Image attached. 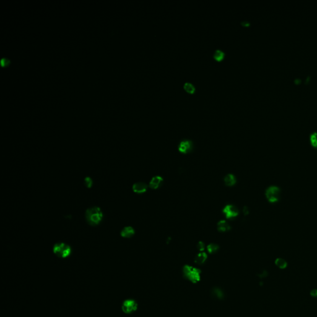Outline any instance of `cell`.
Wrapping results in <instances>:
<instances>
[{"instance_id":"13","label":"cell","mask_w":317,"mask_h":317,"mask_svg":"<svg viewBox=\"0 0 317 317\" xmlns=\"http://www.w3.org/2000/svg\"><path fill=\"white\" fill-rule=\"evenodd\" d=\"M224 183L227 186H232L234 185L236 182V177L231 174H227L224 177Z\"/></svg>"},{"instance_id":"1","label":"cell","mask_w":317,"mask_h":317,"mask_svg":"<svg viewBox=\"0 0 317 317\" xmlns=\"http://www.w3.org/2000/svg\"><path fill=\"white\" fill-rule=\"evenodd\" d=\"M85 217L89 225L94 226L100 223L103 219V213L100 208L94 206L86 210Z\"/></svg>"},{"instance_id":"16","label":"cell","mask_w":317,"mask_h":317,"mask_svg":"<svg viewBox=\"0 0 317 317\" xmlns=\"http://www.w3.org/2000/svg\"><path fill=\"white\" fill-rule=\"evenodd\" d=\"M183 88L188 93H190V94H193L195 90H196V88L194 87V85L190 82H186L184 85H183Z\"/></svg>"},{"instance_id":"20","label":"cell","mask_w":317,"mask_h":317,"mask_svg":"<svg viewBox=\"0 0 317 317\" xmlns=\"http://www.w3.org/2000/svg\"><path fill=\"white\" fill-rule=\"evenodd\" d=\"M84 184L88 188H91L92 187V179L90 177H85V179H84Z\"/></svg>"},{"instance_id":"12","label":"cell","mask_w":317,"mask_h":317,"mask_svg":"<svg viewBox=\"0 0 317 317\" xmlns=\"http://www.w3.org/2000/svg\"><path fill=\"white\" fill-rule=\"evenodd\" d=\"M217 228L221 232H225L230 229V226L226 221L221 220L217 223Z\"/></svg>"},{"instance_id":"23","label":"cell","mask_w":317,"mask_h":317,"mask_svg":"<svg viewBox=\"0 0 317 317\" xmlns=\"http://www.w3.org/2000/svg\"><path fill=\"white\" fill-rule=\"evenodd\" d=\"M243 212H244V213H245V214H247V213H248V209H247V207H245V208H244V209H243Z\"/></svg>"},{"instance_id":"15","label":"cell","mask_w":317,"mask_h":317,"mask_svg":"<svg viewBox=\"0 0 317 317\" xmlns=\"http://www.w3.org/2000/svg\"><path fill=\"white\" fill-rule=\"evenodd\" d=\"M275 265L280 269H285L287 266V263L284 259L279 258L275 260Z\"/></svg>"},{"instance_id":"21","label":"cell","mask_w":317,"mask_h":317,"mask_svg":"<svg viewBox=\"0 0 317 317\" xmlns=\"http://www.w3.org/2000/svg\"><path fill=\"white\" fill-rule=\"evenodd\" d=\"M205 245L203 242H199L197 244V248L201 251H203L205 250Z\"/></svg>"},{"instance_id":"17","label":"cell","mask_w":317,"mask_h":317,"mask_svg":"<svg viewBox=\"0 0 317 317\" xmlns=\"http://www.w3.org/2000/svg\"><path fill=\"white\" fill-rule=\"evenodd\" d=\"M310 142L313 147L317 148V133L315 132L310 136Z\"/></svg>"},{"instance_id":"10","label":"cell","mask_w":317,"mask_h":317,"mask_svg":"<svg viewBox=\"0 0 317 317\" xmlns=\"http://www.w3.org/2000/svg\"><path fill=\"white\" fill-rule=\"evenodd\" d=\"M163 179L160 176H155L151 179L149 183V187L152 189H156L160 185Z\"/></svg>"},{"instance_id":"9","label":"cell","mask_w":317,"mask_h":317,"mask_svg":"<svg viewBox=\"0 0 317 317\" xmlns=\"http://www.w3.org/2000/svg\"><path fill=\"white\" fill-rule=\"evenodd\" d=\"M120 234L123 238H130L134 234V229L130 226L125 227L122 229Z\"/></svg>"},{"instance_id":"3","label":"cell","mask_w":317,"mask_h":317,"mask_svg":"<svg viewBox=\"0 0 317 317\" xmlns=\"http://www.w3.org/2000/svg\"><path fill=\"white\" fill-rule=\"evenodd\" d=\"M183 272L185 277L193 283H196L200 280L201 271L196 268L186 265L183 268Z\"/></svg>"},{"instance_id":"18","label":"cell","mask_w":317,"mask_h":317,"mask_svg":"<svg viewBox=\"0 0 317 317\" xmlns=\"http://www.w3.org/2000/svg\"><path fill=\"white\" fill-rule=\"evenodd\" d=\"M219 249V246L215 243H211L207 247V250L209 253H214L216 252Z\"/></svg>"},{"instance_id":"6","label":"cell","mask_w":317,"mask_h":317,"mask_svg":"<svg viewBox=\"0 0 317 317\" xmlns=\"http://www.w3.org/2000/svg\"><path fill=\"white\" fill-rule=\"evenodd\" d=\"M222 212L225 217L228 219L234 218L237 217L239 213L238 209L236 206L231 205H226L224 208Z\"/></svg>"},{"instance_id":"5","label":"cell","mask_w":317,"mask_h":317,"mask_svg":"<svg viewBox=\"0 0 317 317\" xmlns=\"http://www.w3.org/2000/svg\"><path fill=\"white\" fill-rule=\"evenodd\" d=\"M138 308L137 302L133 299H127L125 300L122 306V309L125 313L130 314L134 312Z\"/></svg>"},{"instance_id":"7","label":"cell","mask_w":317,"mask_h":317,"mask_svg":"<svg viewBox=\"0 0 317 317\" xmlns=\"http://www.w3.org/2000/svg\"><path fill=\"white\" fill-rule=\"evenodd\" d=\"M193 147V143L191 141L185 139L180 142L179 146V150L182 153H187L190 152Z\"/></svg>"},{"instance_id":"11","label":"cell","mask_w":317,"mask_h":317,"mask_svg":"<svg viewBox=\"0 0 317 317\" xmlns=\"http://www.w3.org/2000/svg\"><path fill=\"white\" fill-rule=\"evenodd\" d=\"M207 259V254L205 252H201L198 253L195 258H194V262L196 264L201 265L203 264Z\"/></svg>"},{"instance_id":"2","label":"cell","mask_w":317,"mask_h":317,"mask_svg":"<svg viewBox=\"0 0 317 317\" xmlns=\"http://www.w3.org/2000/svg\"><path fill=\"white\" fill-rule=\"evenodd\" d=\"M53 251L56 256L61 258H66L70 256L71 248L69 245L65 243L59 242L54 245Z\"/></svg>"},{"instance_id":"14","label":"cell","mask_w":317,"mask_h":317,"mask_svg":"<svg viewBox=\"0 0 317 317\" xmlns=\"http://www.w3.org/2000/svg\"><path fill=\"white\" fill-rule=\"evenodd\" d=\"M225 55V54L224 51H222V50H220V49H217L214 51V53L213 54V57L216 61L221 62L224 59Z\"/></svg>"},{"instance_id":"19","label":"cell","mask_w":317,"mask_h":317,"mask_svg":"<svg viewBox=\"0 0 317 317\" xmlns=\"http://www.w3.org/2000/svg\"><path fill=\"white\" fill-rule=\"evenodd\" d=\"M213 294L214 296L217 299H221L224 296L223 292L219 289H215L213 292Z\"/></svg>"},{"instance_id":"22","label":"cell","mask_w":317,"mask_h":317,"mask_svg":"<svg viewBox=\"0 0 317 317\" xmlns=\"http://www.w3.org/2000/svg\"><path fill=\"white\" fill-rule=\"evenodd\" d=\"M310 296L313 297H317V289H314L310 291Z\"/></svg>"},{"instance_id":"4","label":"cell","mask_w":317,"mask_h":317,"mask_svg":"<svg viewBox=\"0 0 317 317\" xmlns=\"http://www.w3.org/2000/svg\"><path fill=\"white\" fill-rule=\"evenodd\" d=\"M281 190L276 186L270 187L266 191V197L270 203L277 202L280 198Z\"/></svg>"},{"instance_id":"8","label":"cell","mask_w":317,"mask_h":317,"mask_svg":"<svg viewBox=\"0 0 317 317\" xmlns=\"http://www.w3.org/2000/svg\"><path fill=\"white\" fill-rule=\"evenodd\" d=\"M148 186L143 182H137L133 185V190L136 193H142L147 190Z\"/></svg>"}]
</instances>
